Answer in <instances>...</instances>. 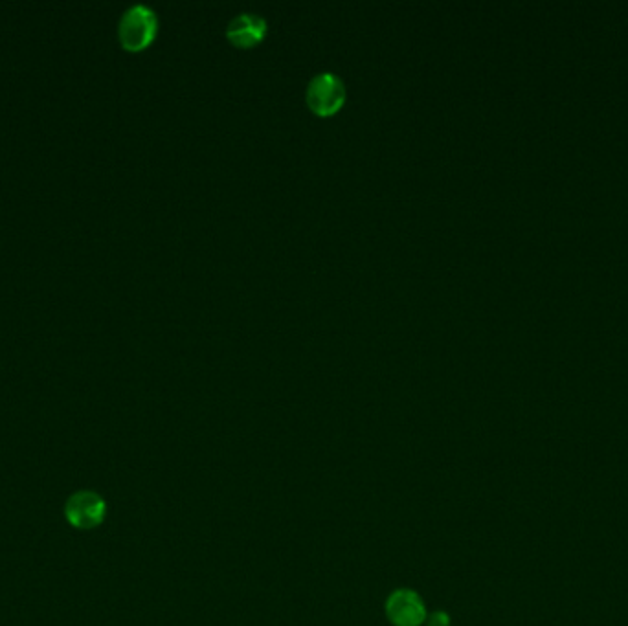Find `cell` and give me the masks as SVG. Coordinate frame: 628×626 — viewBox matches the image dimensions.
Masks as SVG:
<instances>
[{
    "instance_id": "6da1fadb",
    "label": "cell",
    "mask_w": 628,
    "mask_h": 626,
    "mask_svg": "<svg viewBox=\"0 0 628 626\" xmlns=\"http://www.w3.org/2000/svg\"><path fill=\"white\" fill-rule=\"evenodd\" d=\"M157 30V13L146 4H135L122 15L118 24V37L125 50L140 52L153 43Z\"/></svg>"
},
{
    "instance_id": "7a4b0ae2",
    "label": "cell",
    "mask_w": 628,
    "mask_h": 626,
    "mask_svg": "<svg viewBox=\"0 0 628 626\" xmlns=\"http://www.w3.org/2000/svg\"><path fill=\"white\" fill-rule=\"evenodd\" d=\"M307 103L318 116H331L346 101V85L333 72L316 74L307 85Z\"/></svg>"
},
{
    "instance_id": "3957f363",
    "label": "cell",
    "mask_w": 628,
    "mask_h": 626,
    "mask_svg": "<svg viewBox=\"0 0 628 626\" xmlns=\"http://www.w3.org/2000/svg\"><path fill=\"white\" fill-rule=\"evenodd\" d=\"M107 504L98 492L78 491L68 496L65 504V518L68 524L81 531L96 529L105 522Z\"/></svg>"
},
{
    "instance_id": "277c9868",
    "label": "cell",
    "mask_w": 628,
    "mask_h": 626,
    "mask_svg": "<svg viewBox=\"0 0 628 626\" xmlns=\"http://www.w3.org/2000/svg\"><path fill=\"white\" fill-rule=\"evenodd\" d=\"M386 615L393 626H421L427 621V608L414 590L401 588L388 597Z\"/></svg>"
},
{
    "instance_id": "5b68a950",
    "label": "cell",
    "mask_w": 628,
    "mask_h": 626,
    "mask_svg": "<svg viewBox=\"0 0 628 626\" xmlns=\"http://www.w3.org/2000/svg\"><path fill=\"white\" fill-rule=\"evenodd\" d=\"M267 34V21L259 13H237L226 26V37L241 48L258 45Z\"/></svg>"
},
{
    "instance_id": "8992f818",
    "label": "cell",
    "mask_w": 628,
    "mask_h": 626,
    "mask_svg": "<svg viewBox=\"0 0 628 626\" xmlns=\"http://www.w3.org/2000/svg\"><path fill=\"white\" fill-rule=\"evenodd\" d=\"M450 617L445 612H436L430 617V626H449Z\"/></svg>"
}]
</instances>
